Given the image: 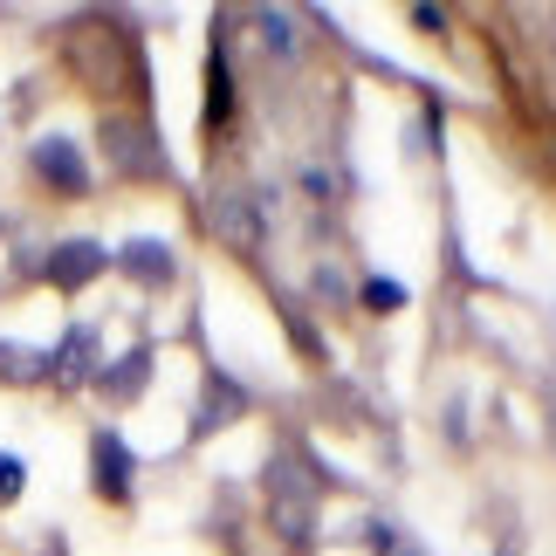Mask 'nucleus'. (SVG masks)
I'll return each instance as SVG.
<instances>
[{
    "label": "nucleus",
    "mask_w": 556,
    "mask_h": 556,
    "mask_svg": "<svg viewBox=\"0 0 556 556\" xmlns=\"http://www.w3.org/2000/svg\"><path fill=\"white\" fill-rule=\"evenodd\" d=\"M268 516H275V529H282L289 543L316 536V488H309V475H295L289 454L268 460Z\"/></svg>",
    "instance_id": "f257e3e1"
},
{
    "label": "nucleus",
    "mask_w": 556,
    "mask_h": 556,
    "mask_svg": "<svg viewBox=\"0 0 556 556\" xmlns=\"http://www.w3.org/2000/svg\"><path fill=\"white\" fill-rule=\"evenodd\" d=\"M103 152H111V165L124 179H159L165 173V152H159L152 124H138V117H111V124H103Z\"/></svg>",
    "instance_id": "f03ea898"
},
{
    "label": "nucleus",
    "mask_w": 556,
    "mask_h": 556,
    "mask_svg": "<svg viewBox=\"0 0 556 556\" xmlns=\"http://www.w3.org/2000/svg\"><path fill=\"white\" fill-rule=\"evenodd\" d=\"M103 268H111V254H103L97 241H62V248L49 254V282H55V289H90Z\"/></svg>",
    "instance_id": "7ed1b4c3"
},
{
    "label": "nucleus",
    "mask_w": 556,
    "mask_h": 556,
    "mask_svg": "<svg viewBox=\"0 0 556 556\" xmlns=\"http://www.w3.org/2000/svg\"><path fill=\"white\" fill-rule=\"evenodd\" d=\"M90 460H97V495L103 502H124V495H131V446H124L117 433H97L90 440Z\"/></svg>",
    "instance_id": "20e7f679"
},
{
    "label": "nucleus",
    "mask_w": 556,
    "mask_h": 556,
    "mask_svg": "<svg viewBox=\"0 0 556 556\" xmlns=\"http://www.w3.org/2000/svg\"><path fill=\"white\" fill-rule=\"evenodd\" d=\"M35 173L49 179L55 192H83V186H90V165H83V152L70 138H41L35 144Z\"/></svg>",
    "instance_id": "39448f33"
},
{
    "label": "nucleus",
    "mask_w": 556,
    "mask_h": 556,
    "mask_svg": "<svg viewBox=\"0 0 556 556\" xmlns=\"http://www.w3.org/2000/svg\"><path fill=\"white\" fill-rule=\"evenodd\" d=\"M111 262L131 275V282H144V289H165V282H173V248H165V241H124Z\"/></svg>",
    "instance_id": "423d86ee"
},
{
    "label": "nucleus",
    "mask_w": 556,
    "mask_h": 556,
    "mask_svg": "<svg viewBox=\"0 0 556 556\" xmlns=\"http://www.w3.org/2000/svg\"><path fill=\"white\" fill-rule=\"evenodd\" d=\"M97 384H103V399H138L152 384V351H124L111 371H97Z\"/></svg>",
    "instance_id": "0eeeda50"
},
{
    "label": "nucleus",
    "mask_w": 556,
    "mask_h": 556,
    "mask_svg": "<svg viewBox=\"0 0 556 556\" xmlns=\"http://www.w3.org/2000/svg\"><path fill=\"white\" fill-rule=\"evenodd\" d=\"M241 384H227V378H206V405H200V419H192V433H220V426L241 413Z\"/></svg>",
    "instance_id": "6e6552de"
},
{
    "label": "nucleus",
    "mask_w": 556,
    "mask_h": 556,
    "mask_svg": "<svg viewBox=\"0 0 556 556\" xmlns=\"http://www.w3.org/2000/svg\"><path fill=\"white\" fill-rule=\"evenodd\" d=\"M90 357H97V337L90 330H70V344L55 351V371L70 378V384H83V378H90Z\"/></svg>",
    "instance_id": "1a4fd4ad"
},
{
    "label": "nucleus",
    "mask_w": 556,
    "mask_h": 556,
    "mask_svg": "<svg viewBox=\"0 0 556 556\" xmlns=\"http://www.w3.org/2000/svg\"><path fill=\"white\" fill-rule=\"evenodd\" d=\"M213 220H220V233H227V241H241V248L262 241V220L248 213V200H220V213H213Z\"/></svg>",
    "instance_id": "9d476101"
},
{
    "label": "nucleus",
    "mask_w": 556,
    "mask_h": 556,
    "mask_svg": "<svg viewBox=\"0 0 556 556\" xmlns=\"http://www.w3.org/2000/svg\"><path fill=\"white\" fill-rule=\"evenodd\" d=\"M41 371H49V357H41V351L0 344V378H8V384H28V378H41Z\"/></svg>",
    "instance_id": "9b49d317"
},
{
    "label": "nucleus",
    "mask_w": 556,
    "mask_h": 556,
    "mask_svg": "<svg viewBox=\"0 0 556 556\" xmlns=\"http://www.w3.org/2000/svg\"><path fill=\"white\" fill-rule=\"evenodd\" d=\"M254 28L268 35V49H275V55H289V49H295V28H289V14H275V8H262V14H254Z\"/></svg>",
    "instance_id": "f8f14e48"
},
{
    "label": "nucleus",
    "mask_w": 556,
    "mask_h": 556,
    "mask_svg": "<svg viewBox=\"0 0 556 556\" xmlns=\"http://www.w3.org/2000/svg\"><path fill=\"white\" fill-rule=\"evenodd\" d=\"M21 488H28V467H21L14 454H0V508H8V502L21 495Z\"/></svg>",
    "instance_id": "ddd939ff"
},
{
    "label": "nucleus",
    "mask_w": 556,
    "mask_h": 556,
    "mask_svg": "<svg viewBox=\"0 0 556 556\" xmlns=\"http://www.w3.org/2000/svg\"><path fill=\"white\" fill-rule=\"evenodd\" d=\"M365 303H371V309H399V303H405V289H399V282H371V289H365Z\"/></svg>",
    "instance_id": "4468645a"
}]
</instances>
